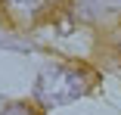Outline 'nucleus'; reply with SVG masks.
I'll list each match as a JSON object with an SVG mask.
<instances>
[{"label": "nucleus", "mask_w": 121, "mask_h": 115, "mask_svg": "<svg viewBox=\"0 0 121 115\" xmlns=\"http://www.w3.org/2000/svg\"><path fill=\"white\" fill-rule=\"evenodd\" d=\"M0 115H40V112H37L34 106H28V103H9Z\"/></svg>", "instance_id": "nucleus-3"}, {"label": "nucleus", "mask_w": 121, "mask_h": 115, "mask_svg": "<svg viewBox=\"0 0 121 115\" xmlns=\"http://www.w3.org/2000/svg\"><path fill=\"white\" fill-rule=\"evenodd\" d=\"M96 72L84 62H62L40 72L37 78V103L40 106H65L75 103L96 87Z\"/></svg>", "instance_id": "nucleus-1"}, {"label": "nucleus", "mask_w": 121, "mask_h": 115, "mask_svg": "<svg viewBox=\"0 0 121 115\" xmlns=\"http://www.w3.org/2000/svg\"><path fill=\"white\" fill-rule=\"evenodd\" d=\"M59 3L62 0H0V9L13 28L25 31V28L40 25L43 19H50L59 9Z\"/></svg>", "instance_id": "nucleus-2"}, {"label": "nucleus", "mask_w": 121, "mask_h": 115, "mask_svg": "<svg viewBox=\"0 0 121 115\" xmlns=\"http://www.w3.org/2000/svg\"><path fill=\"white\" fill-rule=\"evenodd\" d=\"M115 53H118V59H121V28L115 31Z\"/></svg>", "instance_id": "nucleus-4"}]
</instances>
